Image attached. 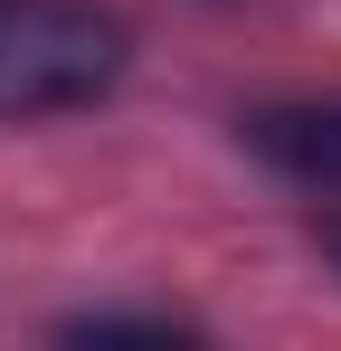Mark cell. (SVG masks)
<instances>
[{
	"label": "cell",
	"instance_id": "cell-1",
	"mask_svg": "<svg viewBox=\"0 0 341 351\" xmlns=\"http://www.w3.org/2000/svg\"><path fill=\"white\" fill-rule=\"evenodd\" d=\"M133 29L105 0H0V123L76 114L123 86Z\"/></svg>",
	"mask_w": 341,
	"mask_h": 351
},
{
	"label": "cell",
	"instance_id": "cell-2",
	"mask_svg": "<svg viewBox=\"0 0 341 351\" xmlns=\"http://www.w3.org/2000/svg\"><path fill=\"white\" fill-rule=\"evenodd\" d=\"M237 143H247L275 180L313 190V199H341V95H275V105H247V114H237Z\"/></svg>",
	"mask_w": 341,
	"mask_h": 351
},
{
	"label": "cell",
	"instance_id": "cell-3",
	"mask_svg": "<svg viewBox=\"0 0 341 351\" xmlns=\"http://www.w3.org/2000/svg\"><path fill=\"white\" fill-rule=\"evenodd\" d=\"M66 332H76V342H123V332H133V342H180L190 323H180V313H76Z\"/></svg>",
	"mask_w": 341,
	"mask_h": 351
},
{
	"label": "cell",
	"instance_id": "cell-4",
	"mask_svg": "<svg viewBox=\"0 0 341 351\" xmlns=\"http://www.w3.org/2000/svg\"><path fill=\"white\" fill-rule=\"evenodd\" d=\"M313 237H323V256H332V276H341V209H332V219H323Z\"/></svg>",
	"mask_w": 341,
	"mask_h": 351
}]
</instances>
